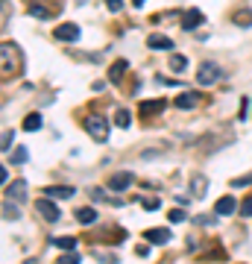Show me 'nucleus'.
Wrapping results in <instances>:
<instances>
[{
	"mask_svg": "<svg viewBox=\"0 0 252 264\" xmlns=\"http://www.w3.org/2000/svg\"><path fill=\"white\" fill-rule=\"evenodd\" d=\"M85 132L94 141H106L109 138V123L103 118H97V115H91V118H85Z\"/></svg>",
	"mask_w": 252,
	"mask_h": 264,
	"instance_id": "2",
	"label": "nucleus"
},
{
	"mask_svg": "<svg viewBox=\"0 0 252 264\" xmlns=\"http://www.w3.org/2000/svg\"><path fill=\"white\" fill-rule=\"evenodd\" d=\"M24 129H27V132H35V129H41V115H38V112L27 115V121H24Z\"/></svg>",
	"mask_w": 252,
	"mask_h": 264,
	"instance_id": "19",
	"label": "nucleus"
},
{
	"mask_svg": "<svg viewBox=\"0 0 252 264\" xmlns=\"http://www.w3.org/2000/svg\"><path fill=\"white\" fill-rule=\"evenodd\" d=\"M129 185H132V173H129V170H120V173H115L109 179V188H112V191H123V188H129Z\"/></svg>",
	"mask_w": 252,
	"mask_h": 264,
	"instance_id": "6",
	"label": "nucleus"
},
{
	"mask_svg": "<svg viewBox=\"0 0 252 264\" xmlns=\"http://www.w3.org/2000/svg\"><path fill=\"white\" fill-rule=\"evenodd\" d=\"M194 220H197V223H202V226H211V223H214L208 214H200V217H194Z\"/></svg>",
	"mask_w": 252,
	"mask_h": 264,
	"instance_id": "32",
	"label": "nucleus"
},
{
	"mask_svg": "<svg viewBox=\"0 0 252 264\" xmlns=\"http://www.w3.org/2000/svg\"><path fill=\"white\" fill-rule=\"evenodd\" d=\"M147 47H152V50H173V38L152 33L150 38H147Z\"/></svg>",
	"mask_w": 252,
	"mask_h": 264,
	"instance_id": "7",
	"label": "nucleus"
},
{
	"mask_svg": "<svg viewBox=\"0 0 252 264\" xmlns=\"http://www.w3.org/2000/svg\"><path fill=\"white\" fill-rule=\"evenodd\" d=\"M147 241H150V244H167L170 229H147Z\"/></svg>",
	"mask_w": 252,
	"mask_h": 264,
	"instance_id": "12",
	"label": "nucleus"
},
{
	"mask_svg": "<svg viewBox=\"0 0 252 264\" xmlns=\"http://www.w3.org/2000/svg\"><path fill=\"white\" fill-rule=\"evenodd\" d=\"M27 158H30V153H27V150H24V147H18L15 153H12V164H24V161H27Z\"/></svg>",
	"mask_w": 252,
	"mask_h": 264,
	"instance_id": "23",
	"label": "nucleus"
},
{
	"mask_svg": "<svg viewBox=\"0 0 252 264\" xmlns=\"http://www.w3.org/2000/svg\"><path fill=\"white\" fill-rule=\"evenodd\" d=\"M59 264H79V252L73 249V252H65L62 258H59Z\"/></svg>",
	"mask_w": 252,
	"mask_h": 264,
	"instance_id": "25",
	"label": "nucleus"
},
{
	"mask_svg": "<svg viewBox=\"0 0 252 264\" xmlns=\"http://www.w3.org/2000/svg\"><path fill=\"white\" fill-rule=\"evenodd\" d=\"M141 3H144V0H135V6H141Z\"/></svg>",
	"mask_w": 252,
	"mask_h": 264,
	"instance_id": "34",
	"label": "nucleus"
},
{
	"mask_svg": "<svg viewBox=\"0 0 252 264\" xmlns=\"http://www.w3.org/2000/svg\"><path fill=\"white\" fill-rule=\"evenodd\" d=\"M179 24H182V30H197V27L202 24V12L200 9H188Z\"/></svg>",
	"mask_w": 252,
	"mask_h": 264,
	"instance_id": "8",
	"label": "nucleus"
},
{
	"mask_svg": "<svg viewBox=\"0 0 252 264\" xmlns=\"http://www.w3.org/2000/svg\"><path fill=\"white\" fill-rule=\"evenodd\" d=\"M126 70H129V62H126V59H118V62L109 68V79H112V82H120V76H123Z\"/></svg>",
	"mask_w": 252,
	"mask_h": 264,
	"instance_id": "11",
	"label": "nucleus"
},
{
	"mask_svg": "<svg viewBox=\"0 0 252 264\" xmlns=\"http://www.w3.org/2000/svg\"><path fill=\"white\" fill-rule=\"evenodd\" d=\"M205 191H208V179H205V176H194V179H191V194H194V197H202Z\"/></svg>",
	"mask_w": 252,
	"mask_h": 264,
	"instance_id": "15",
	"label": "nucleus"
},
{
	"mask_svg": "<svg viewBox=\"0 0 252 264\" xmlns=\"http://www.w3.org/2000/svg\"><path fill=\"white\" fill-rule=\"evenodd\" d=\"M232 185H235V188H243V185H252V176H240V179H235Z\"/></svg>",
	"mask_w": 252,
	"mask_h": 264,
	"instance_id": "30",
	"label": "nucleus"
},
{
	"mask_svg": "<svg viewBox=\"0 0 252 264\" xmlns=\"http://www.w3.org/2000/svg\"><path fill=\"white\" fill-rule=\"evenodd\" d=\"M27 191H30V185H27L24 179H15L12 185H6V197L15 200V203H24V200H27Z\"/></svg>",
	"mask_w": 252,
	"mask_h": 264,
	"instance_id": "4",
	"label": "nucleus"
},
{
	"mask_svg": "<svg viewBox=\"0 0 252 264\" xmlns=\"http://www.w3.org/2000/svg\"><path fill=\"white\" fill-rule=\"evenodd\" d=\"M47 197H59V200H67V197H73V188L70 185H53V188H44Z\"/></svg>",
	"mask_w": 252,
	"mask_h": 264,
	"instance_id": "13",
	"label": "nucleus"
},
{
	"mask_svg": "<svg viewBox=\"0 0 252 264\" xmlns=\"http://www.w3.org/2000/svg\"><path fill=\"white\" fill-rule=\"evenodd\" d=\"M12 141H15V132H12V129H6V132H3V153H9Z\"/></svg>",
	"mask_w": 252,
	"mask_h": 264,
	"instance_id": "26",
	"label": "nucleus"
},
{
	"mask_svg": "<svg viewBox=\"0 0 252 264\" xmlns=\"http://www.w3.org/2000/svg\"><path fill=\"white\" fill-rule=\"evenodd\" d=\"M235 209H237L235 197H220L217 206H214V211H217L220 217H229V214H235Z\"/></svg>",
	"mask_w": 252,
	"mask_h": 264,
	"instance_id": "9",
	"label": "nucleus"
},
{
	"mask_svg": "<svg viewBox=\"0 0 252 264\" xmlns=\"http://www.w3.org/2000/svg\"><path fill=\"white\" fill-rule=\"evenodd\" d=\"M197 103H200V94H197V91H185V94L176 97V106H179V109H194Z\"/></svg>",
	"mask_w": 252,
	"mask_h": 264,
	"instance_id": "10",
	"label": "nucleus"
},
{
	"mask_svg": "<svg viewBox=\"0 0 252 264\" xmlns=\"http://www.w3.org/2000/svg\"><path fill=\"white\" fill-rule=\"evenodd\" d=\"M35 211L47 220V223H59L62 220V211H59V206H53L50 200H35Z\"/></svg>",
	"mask_w": 252,
	"mask_h": 264,
	"instance_id": "3",
	"label": "nucleus"
},
{
	"mask_svg": "<svg viewBox=\"0 0 252 264\" xmlns=\"http://www.w3.org/2000/svg\"><path fill=\"white\" fill-rule=\"evenodd\" d=\"M115 123L123 126V129H129V126H132V115H129V109H118V112H115Z\"/></svg>",
	"mask_w": 252,
	"mask_h": 264,
	"instance_id": "18",
	"label": "nucleus"
},
{
	"mask_svg": "<svg viewBox=\"0 0 252 264\" xmlns=\"http://www.w3.org/2000/svg\"><path fill=\"white\" fill-rule=\"evenodd\" d=\"M240 214H243V217H252V197H246V200H243V206H240Z\"/></svg>",
	"mask_w": 252,
	"mask_h": 264,
	"instance_id": "29",
	"label": "nucleus"
},
{
	"mask_svg": "<svg viewBox=\"0 0 252 264\" xmlns=\"http://www.w3.org/2000/svg\"><path fill=\"white\" fill-rule=\"evenodd\" d=\"M167 220H173V223H182V220H185V211H182V209H173L167 214Z\"/></svg>",
	"mask_w": 252,
	"mask_h": 264,
	"instance_id": "27",
	"label": "nucleus"
},
{
	"mask_svg": "<svg viewBox=\"0 0 252 264\" xmlns=\"http://www.w3.org/2000/svg\"><path fill=\"white\" fill-rule=\"evenodd\" d=\"M167 100H147V103L141 106V112H144V118H150V115H158L161 109H164Z\"/></svg>",
	"mask_w": 252,
	"mask_h": 264,
	"instance_id": "14",
	"label": "nucleus"
},
{
	"mask_svg": "<svg viewBox=\"0 0 252 264\" xmlns=\"http://www.w3.org/2000/svg\"><path fill=\"white\" fill-rule=\"evenodd\" d=\"M170 68L176 70V73H182V70L188 68V59L185 56H170Z\"/></svg>",
	"mask_w": 252,
	"mask_h": 264,
	"instance_id": "21",
	"label": "nucleus"
},
{
	"mask_svg": "<svg viewBox=\"0 0 252 264\" xmlns=\"http://www.w3.org/2000/svg\"><path fill=\"white\" fill-rule=\"evenodd\" d=\"M3 220H21V211H18V206H12L9 197H6V203H3Z\"/></svg>",
	"mask_w": 252,
	"mask_h": 264,
	"instance_id": "16",
	"label": "nucleus"
},
{
	"mask_svg": "<svg viewBox=\"0 0 252 264\" xmlns=\"http://www.w3.org/2000/svg\"><path fill=\"white\" fill-rule=\"evenodd\" d=\"M217 79H223V68H220L217 62H200V68H197V82H200V85H214Z\"/></svg>",
	"mask_w": 252,
	"mask_h": 264,
	"instance_id": "1",
	"label": "nucleus"
},
{
	"mask_svg": "<svg viewBox=\"0 0 252 264\" xmlns=\"http://www.w3.org/2000/svg\"><path fill=\"white\" fill-rule=\"evenodd\" d=\"M240 103H243V106H240V121H243V118H246V112H249V103H252V100H249V97H243Z\"/></svg>",
	"mask_w": 252,
	"mask_h": 264,
	"instance_id": "31",
	"label": "nucleus"
},
{
	"mask_svg": "<svg viewBox=\"0 0 252 264\" xmlns=\"http://www.w3.org/2000/svg\"><path fill=\"white\" fill-rule=\"evenodd\" d=\"M76 220H79L82 226H91V223L97 220V211H94V209H79V211H76Z\"/></svg>",
	"mask_w": 252,
	"mask_h": 264,
	"instance_id": "17",
	"label": "nucleus"
},
{
	"mask_svg": "<svg viewBox=\"0 0 252 264\" xmlns=\"http://www.w3.org/2000/svg\"><path fill=\"white\" fill-rule=\"evenodd\" d=\"M141 206H144L147 211H158V209H161V200H158V197H144V200H141Z\"/></svg>",
	"mask_w": 252,
	"mask_h": 264,
	"instance_id": "22",
	"label": "nucleus"
},
{
	"mask_svg": "<svg viewBox=\"0 0 252 264\" xmlns=\"http://www.w3.org/2000/svg\"><path fill=\"white\" fill-rule=\"evenodd\" d=\"M106 3H109V9H112V12H118L120 6H123V0H106Z\"/></svg>",
	"mask_w": 252,
	"mask_h": 264,
	"instance_id": "33",
	"label": "nucleus"
},
{
	"mask_svg": "<svg viewBox=\"0 0 252 264\" xmlns=\"http://www.w3.org/2000/svg\"><path fill=\"white\" fill-rule=\"evenodd\" d=\"M53 35H56L59 41H76V38H79V27H76V24H59Z\"/></svg>",
	"mask_w": 252,
	"mask_h": 264,
	"instance_id": "5",
	"label": "nucleus"
},
{
	"mask_svg": "<svg viewBox=\"0 0 252 264\" xmlns=\"http://www.w3.org/2000/svg\"><path fill=\"white\" fill-rule=\"evenodd\" d=\"M235 24H240V27H243V24H252V12H237Z\"/></svg>",
	"mask_w": 252,
	"mask_h": 264,
	"instance_id": "28",
	"label": "nucleus"
},
{
	"mask_svg": "<svg viewBox=\"0 0 252 264\" xmlns=\"http://www.w3.org/2000/svg\"><path fill=\"white\" fill-rule=\"evenodd\" d=\"M30 15H35V18H50L53 12H50V9H47V6H35V3H33V9H30Z\"/></svg>",
	"mask_w": 252,
	"mask_h": 264,
	"instance_id": "24",
	"label": "nucleus"
},
{
	"mask_svg": "<svg viewBox=\"0 0 252 264\" xmlns=\"http://www.w3.org/2000/svg\"><path fill=\"white\" fill-rule=\"evenodd\" d=\"M53 244H56V249H65V252H73V249H76V241H73L70 235H65V238H56Z\"/></svg>",
	"mask_w": 252,
	"mask_h": 264,
	"instance_id": "20",
	"label": "nucleus"
}]
</instances>
